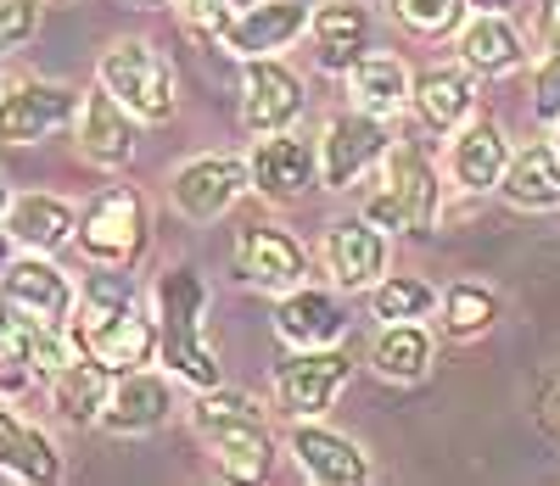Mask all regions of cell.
I'll list each match as a JSON object with an SVG mask.
<instances>
[{"instance_id": "obj_1", "label": "cell", "mask_w": 560, "mask_h": 486, "mask_svg": "<svg viewBox=\"0 0 560 486\" xmlns=\"http://www.w3.org/2000/svg\"><path fill=\"white\" fill-rule=\"evenodd\" d=\"M68 330H73L79 353L107 364L113 375L147 369L158 358V319L140 313V291H135L129 269H113V263H96V274L79 285Z\"/></svg>"}, {"instance_id": "obj_2", "label": "cell", "mask_w": 560, "mask_h": 486, "mask_svg": "<svg viewBox=\"0 0 560 486\" xmlns=\"http://www.w3.org/2000/svg\"><path fill=\"white\" fill-rule=\"evenodd\" d=\"M158 353L168 364V375H179L185 386H219L224 369H219V353L208 347L202 335V308H208V291L197 280V269H163L158 274Z\"/></svg>"}, {"instance_id": "obj_3", "label": "cell", "mask_w": 560, "mask_h": 486, "mask_svg": "<svg viewBox=\"0 0 560 486\" xmlns=\"http://www.w3.org/2000/svg\"><path fill=\"white\" fill-rule=\"evenodd\" d=\"M191 430L208 442V453L219 459L224 475L264 481L275 470V436H269V425H264V414L247 392L202 386V398L191 403Z\"/></svg>"}, {"instance_id": "obj_4", "label": "cell", "mask_w": 560, "mask_h": 486, "mask_svg": "<svg viewBox=\"0 0 560 486\" xmlns=\"http://www.w3.org/2000/svg\"><path fill=\"white\" fill-rule=\"evenodd\" d=\"M438 208H443V185L427 163L415 140H398L382 152V185L376 197L364 202V218L382 224V229H404V235H427L438 224Z\"/></svg>"}, {"instance_id": "obj_5", "label": "cell", "mask_w": 560, "mask_h": 486, "mask_svg": "<svg viewBox=\"0 0 560 486\" xmlns=\"http://www.w3.org/2000/svg\"><path fill=\"white\" fill-rule=\"evenodd\" d=\"M96 79L102 90H113L118 102L140 118V123H168L179 95H174V68L163 62V51L152 39H113L102 62H96Z\"/></svg>"}, {"instance_id": "obj_6", "label": "cell", "mask_w": 560, "mask_h": 486, "mask_svg": "<svg viewBox=\"0 0 560 486\" xmlns=\"http://www.w3.org/2000/svg\"><path fill=\"white\" fill-rule=\"evenodd\" d=\"M79 252L90 263H113V269H135L140 252L152 240V213H147V197L135 185H107L96 202L79 213Z\"/></svg>"}, {"instance_id": "obj_7", "label": "cell", "mask_w": 560, "mask_h": 486, "mask_svg": "<svg viewBox=\"0 0 560 486\" xmlns=\"http://www.w3.org/2000/svg\"><path fill=\"white\" fill-rule=\"evenodd\" d=\"M353 364L337 347H298L287 364L275 369V403L287 419H319L337 403V392L348 386Z\"/></svg>"}, {"instance_id": "obj_8", "label": "cell", "mask_w": 560, "mask_h": 486, "mask_svg": "<svg viewBox=\"0 0 560 486\" xmlns=\"http://www.w3.org/2000/svg\"><path fill=\"white\" fill-rule=\"evenodd\" d=\"M230 269H236L242 285H258V291L280 297V291L308 280V252L280 224H242L236 240H230Z\"/></svg>"}, {"instance_id": "obj_9", "label": "cell", "mask_w": 560, "mask_h": 486, "mask_svg": "<svg viewBox=\"0 0 560 486\" xmlns=\"http://www.w3.org/2000/svg\"><path fill=\"white\" fill-rule=\"evenodd\" d=\"M242 190H253L247 179V157H191V163H179L174 179H168V202L185 213V218H197V224H213L224 218L230 208L242 202Z\"/></svg>"}, {"instance_id": "obj_10", "label": "cell", "mask_w": 560, "mask_h": 486, "mask_svg": "<svg viewBox=\"0 0 560 486\" xmlns=\"http://www.w3.org/2000/svg\"><path fill=\"white\" fill-rule=\"evenodd\" d=\"M387 152V129L382 118H370L359 107L325 118V140H319V185L325 190H348L364 168H376Z\"/></svg>"}, {"instance_id": "obj_11", "label": "cell", "mask_w": 560, "mask_h": 486, "mask_svg": "<svg viewBox=\"0 0 560 486\" xmlns=\"http://www.w3.org/2000/svg\"><path fill=\"white\" fill-rule=\"evenodd\" d=\"M68 118H79V95L68 84H51V79L7 84V95H0V145H34L51 129H62Z\"/></svg>"}, {"instance_id": "obj_12", "label": "cell", "mask_w": 560, "mask_h": 486, "mask_svg": "<svg viewBox=\"0 0 560 486\" xmlns=\"http://www.w3.org/2000/svg\"><path fill=\"white\" fill-rule=\"evenodd\" d=\"M303 118V79L275 62V57H247L242 73V129L247 134H280Z\"/></svg>"}, {"instance_id": "obj_13", "label": "cell", "mask_w": 560, "mask_h": 486, "mask_svg": "<svg viewBox=\"0 0 560 486\" xmlns=\"http://www.w3.org/2000/svg\"><path fill=\"white\" fill-rule=\"evenodd\" d=\"M308 34V0H253V7H236V17L224 23L219 45L230 57H275L287 45Z\"/></svg>"}, {"instance_id": "obj_14", "label": "cell", "mask_w": 560, "mask_h": 486, "mask_svg": "<svg viewBox=\"0 0 560 486\" xmlns=\"http://www.w3.org/2000/svg\"><path fill=\"white\" fill-rule=\"evenodd\" d=\"M319 174V157H314V145L298 140L292 129H280V134H258V145L247 152V179L264 202H298L303 190L314 185Z\"/></svg>"}, {"instance_id": "obj_15", "label": "cell", "mask_w": 560, "mask_h": 486, "mask_svg": "<svg viewBox=\"0 0 560 486\" xmlns=\"http://www.w3.org/2000/svg\"><path fill=\"white\" fill-rule=\"evenodd\" d=\"M0 297H7L12 308H23L28 319L39 324H68L73 319V285L68 274L45 258V252H28V258H12L7 274H0Z\"/></svg>"}, {"instance_id": "obj_16", "label": "cell", "mask_w": 560, "mask_h": 486, "mask_svg": "<svg viewBox=\"0 0 560 486\" xmlns=\"http://www.w3.org/2000/svg\"><path fill=\"white\" fill-rule=\"evenodd\" d=\"M168 414H174L168 380L152 375V369H124V375H113V392H107V408H102L96 425L113 430V436H147Z\"/></svg>"}, {"instance_id": "obj_17", "label": "cell", "mask_w": 560, "mask_h": 486, "mask_svg": "<svg viewBox=\"0 0 560 486\" xmlns=\"http://www.w3.org/2000/svg\"><path fill=\"white\" fill-rule=\"evenodd\" d=\"M292 459L308 481L319 486H364L370 481V459L359 442H348L342 430H325L319 419H298L292 430Z\"/></svg>"}, {"instance_id": "obj_18", "label": "cell", "mask_w": 560, "mask_h": 486, "mask_svg": "<svg viewBox=\"0 0 560 486\" xmlns=\"http://www.w3.org/2000/svg\"><path fill=\"white\" fill-rule=\"evenodd\" d=\"M135 112L113 90H90L79 102V157L96 168H124L135 157Z\"/></svg>"}, {"instance_id": "obj_19", "label": "cell", "mask_w": 560, "mask_h": 486, "mask_svg": "<svg viewBox=\"0 0 560 486\" xmlns=\"http://www.w3.org/2000/svg\"><path fill=\"white\" fill-rule=\"evenodd\" d=\"M348 330L342 319V303L331 297V291L319 285H292L280 291V308H275V335L287 347H337V335Z\"/></svg>"}, {"instance_id": "obj_20", "label": "cell", "mask_w": 560, "mask_h": 486, "mask_svg": "<svg viewBox=\"0 0 560 486\" xmlns=\"http://www.w3.org/2000/svg\"><path fill=\"white\" fill-rule=\"evenodd\" d=\"M325 269L337 274L342 291H370L387 274V235L370 218H342L325 235Z\"/></svg>"}, {"instance_id": "obj_21", "label": "cell", "mask_w": 560, "mask_h": 486, "mask_svg": "<svg viewBox=\"0 0 560 486\" xmlns=\"http://www.w3.org/2000/svg\"><path fill=\"white\" fill-rule=\"evenodd\" d=\"M448 168H454V185L471 190V197H488L499 190L504 168H510V140L493 118H465L459 134H454V152H448Z\"/></svg>"}, {"instance_id": "obj_22", "label": "cell", "mask_w": 560, "mask_h": 486, "mask_svg": "<svg viewBox=\"0 0 560 486\" xmlns=\"http://www.w3.org/2000/svg\"><path fill=\"white\" fill-rule=\"evenodd\" d=\"M454 45H459V62L471 73H516L527 62V39L522 28L510 23V12H477L454 28Z\"/></svg>"}, {"instance_id": "obj_23", "label": "cell", "mask_w": 560, "mask_h": 486, "mask_svg": "<svg viewBox=\"0 0 560 486\" xmlns=\"http://www.w3.org/2000/svg\"><path fill=\"white\" fill-rule=\"evenodd\" d=\"M308 39H314V62L325 73H348L370 51V12L359 0H325L308 17Z\"/></svg>"}, {"instance_id": "obj_24", "label": "cell", "mask_w": 560, "mask_h": 486, "mask_svg": "<svg viewBox=\"0 0 560 486\" xmlns=\"http://www.w3.org/2000/svg\"><path fill=\"white\" fill-rule=\"evenodd\" d=\"M348 102L370 118H393L409 107V95H415V73L404 68V57H387V51H364L348 73Z\"/></svg>"}, {"instance_id": "obj_25", "label": "cell", "mask_w": 560, "mask_h": 486, "mask_svg": "<svg viewBox=\"0 0 560 486\" xmlns=\"http://www.w3.org/2000/svg\"><path fill=\"white\" fill-rule=\"evenodd\" d=\"M107 392H113V369L96 364L90 353L68 358V364L51 375V408H57V419H68V425H96L102 408H107Z\"/></svg>"}, {"instance_id": "obj_26", "label": "cell", "mask_w": 560, "mask_h": 486, "mask_svg": "<svg viewBox=\"0 0 560 486\" xmlns=\"http://www.w3.org/2000/svg\"><path fill=\"white\" fill-rule=\"evenodd\" d=\"M7 229H12L18 247L51 258V252H62L68 240H73L79 213H73L62 197H45V190H34V197H18V202L7 208Z\"/></svg>"}, {"instance_id": "obj_27", "label": "cell", "mask_w": 560, "mask_h": 486, "mask_svg": "<svg viewBox=\"0 0 560 486\" xmlns=\"http://www.w3.org/2000/svg\"><path fill=\"white\" fill-rule=\"evenodd\" d=\"M409 107L420 112V123H427V129L448 134V129H459L465 118H471L477 84H471V73H465V68H427V73L415 79Z\"/></svg>"}, {"instance_id": "obj_28", "label": "cell", "mask_w": 560, "mask_h": 486, "mask_svg": "<svg viewBox=\"0 0 560 486\" xmlns=\"http://www.w3.org/2000/svg\"><path fill=\"white\" fill-rule=\"evenodd\" d=\"M0 470L18 475V481H34V486H51L62 475V459L51 448V436L23 425L7 403H0Z\"/></svg>"}, {"instance_id": "obj_29", "label": "cell", "mask_w": 560, "mask_h": 486, "mask_svg": "<svg viewBox=\"0 0 560 486\" xmlns=\"http://www.w3.org/2000/svg\"><path fill=\"white\" fill-rule=\"evenodd\" d=\"M499 190L516 208H560V152L544 145V140L510 152V168H504Z\"/></svg>"}, {"instance_id": "obj_30", "label": "cell", "mask_w": 560, "mask_h": 486, "mask_svg": "<svg viewBox=\"0 0 560 486\" xmlns=\"http://www.w3.org/2000/svg\"><path fill=\"white\" fill-rule=\"evenodd\" d=\"M370 369H376L382 380H420L432 369V335L420 330V319H404V324H382L376 347H370Z\"/></svg>"}, {"instance_id": "obj_31", "label": "cell", "mask_w": 560, "mask_h": 486, "mask_svg": "<svg viewBox=\"0 0 560 486\" xmlns=\"http://www.w3.org/2000/svg\"><path fill=\"white\" fill-rule=\"evenodd\" d=\"M370 313L382 324H404V319H427L438 313V291L420 274H382L370 285Z\"/></svg>"}, {"instance_id": "obj_32", "label": "cell", "mask_w": 560, "mask_h": 486, "mask_svg": "<svg viewBox=\"0 0 560 486\" xmlns=\"http://www.w3.org/2000/svg\"><path fill=\"white\" fill-rule=\"evenodd\" d=\"M34 330H39V319H28L23 308L0 297V386L7 392H18L34 375Z\"/></svg>"}, {"instance_id": "obj_33", "label": "cell", "mask_w": 560, "mask_h": 486, "mask_svg": "<svg viewBox=\"0 0 560 486\" xmlns=\"http://www.w3.org/2000/svg\"><path fill=\"white\" fill-rule=\"evenodd\" d=\"M438 313H443V330L465 342V335H482L493 324L499 297L488 285H477V280H459V285H448V297H438Z\"/></svg>"}, {"instance_id": "obj_34", "label": "cell", "mask_w": 560, "mask_h": 486, "mask_svg": "<svg viewBox=\"0 0 560 486\" xmlns=\"http://www.w3.org/2000/svg\"><path fill=\"white\" fill-rule=\"evenodd\" d=\"M387 12L398 28H409L420 39H443L471 17V0H387Z\"/></svg>"}, {"instance_id": "obj_35", "label": "cell", "mask_w": 560, "mask_h": 486, "mask_svg": "<svg viewBox=\"0 0 560 486\" xmlns=\"http://www.w3.org/2000/svg\"><path fill=\"white\" fill-rule=\"evenodd\" d=\"M168 7H174V17L191 28L197 39H219L224 23L236 17V0H168Z\"/></svg>"}, {"instance_id": "obj_36", "label": "cell", "mask_w": 560, "mask_h": 486, "mask_svg": "<svg viewBox=\"0 0 560 486\" xmlns=\"http://www.w3.org/2000/svg\"><path fill=\"white\" fill-rule=\"evenodd\" d=\"M39 28V0H0V51H18Z\"/></svg>"}, {"instance_id": "obj_37", "label": "cell", "mask_w": 560, "mask_h": 486, "mask_svg": "<svg viewBox=\"0 0 560 486\" xmlns=\"http://www.w3.org/2000/svg\"><path fill=\"white\" fill-rule=\"evenodd\" d=\"M533 112L544 123L560 118V51H544L538 68H533Z\"/></svg>"}, {"instance_id": "obj_38", "label": "cell", "mask_w": 560, "mask_h": 486, "mask_svg": "<svg viewBox=\"0 0 560 486\" xmlns=\"http://www.w3.org/2000/svg\"><path fill=\"white\" fill-rule=\"evenodd\" d=\"M538 419L560 436V364L549 369V380H544V392H538Z\"/></svg>"}, {"instance_id": "obj_39", "label": "cell", "mask_w": 560, "mask_h": 486, "mask_svg": "<svg viewBox=\"0 0 560 486\" xmlns=\"http://www.w3.org/2000/svg\"><path fill=\"white\" fill-rule=\"evenodd\" d=\"M538 39H544V51H560V0H544V17H538Z\"/></svg>"}, {"instance_id": "obj_40", "label": "cell", "mask_w": 560, "mask_h": 486, "mask_svg": "<svg viewBox=\"0 0 560 486\" xmlns=\"http://www.w3.org/2000/svg\"><path fill=\"white\" fill-rule=\"evenodd\" d=\"M7 263H12V229H0V274H7Z\"/></svg>"}, {"instance_id": "obj_41", "label": "cell", "mask_w": 560, "mask_h": 486, "mask_svg": "<svg viewBox=\"0 0 560 486\" xmlns=\"http://www.w3.org/2000/svg\"><path fill=\"white\" fill-rule=\"evenodd\" d=\"M471 7H477V12H510L516 0H471Z\"/></svg>"}, {"instance_id": "obj_42", "label": "cell", "mask_w": 560, "mask_h": 486, "mask_svg": "<svg viewBox=\"0 0 560 486\" xmlns=\"http://www.w3.org/2000/svg\"><path fill=\"white\" fill-rule=\"evenodd\" d=\"M124 7H135V12H158L163 0H124Z\"/></svg>"}, {"instance_id": "obj_43", "label": "cell", "mask_w": 560, "mask_h": 486, "mask_svg": "<svg viewBox=\"0 0 560 486\" xmlns=\"http://www.w3.org/2000/svg\"><path fill=\"white\" fill-rule=\"evenodd\" d=\"M12 208V190H7V174H0V213Z\"/></svg>"}, {"instance_id": "obj_44", "label": "cell", "mask_w": 560, "mask_h": 486, "mask_svg": "<svg viewBox=\"0 0 560 486\" xmlns=\"http://www.w3.org/2000/svg\"><path fill=\"white\" fill-rule=\"evenodd\" d=\"M555 152H560V118H555Z\"/></svg>"}, {"instance_id": "obj_45", "label": "cell", "mask_w": 560, "mask_h": 486, "mask_svg": "<svg viewBox=\"0 0 560 486\" xmlns=\"http://www.w3.org/2000/svg\"><path fill=\"white\" fill-rule=\"evenodd\" d=\"M236 7H253V0H236Z\"/></svg>"}, {"instance_id": "obj_46", "label": "cell", "mask_w": 560, "mask_h": 486, "mask_svg": "<svg viewBox=\"0 0 560 486\" xmlns=\"http://www.w3.org/2000/svg\"><path fill=\"white\" fill-rule=\"evenodd\" d=\"M0 95H7V79H0Z\"/></svg>"}]
</instances>
